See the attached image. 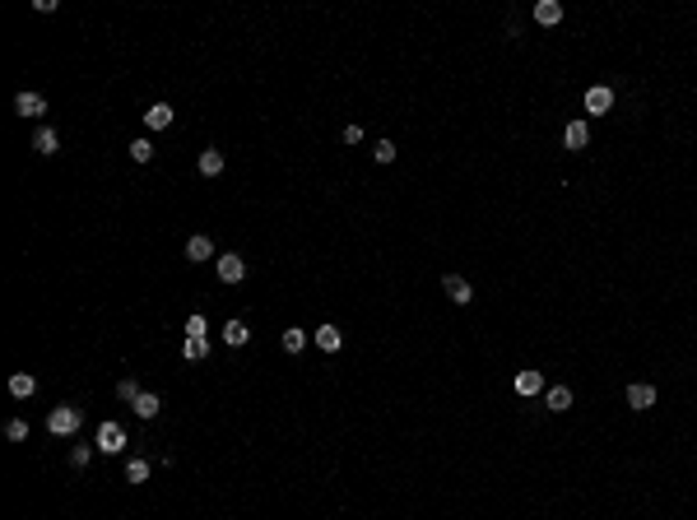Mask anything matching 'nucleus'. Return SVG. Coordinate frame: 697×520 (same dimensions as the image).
Here are the masks:
<instances>
[{"label":"nucleus","mask_w":697,"mask_h":520,"mask_svg":"<svg viewBox=\"0 0 697 520\" xmlns=\"http://www.w3.org/2000/svg\"><path fill=\"white\" fill-rule=\"evenodd\" d=\"M126 154H131L135 163H149V158H154V144H149V140H135L131 149H126Z\"/></svg>","instance_id":"obj_22"},{"label":"nucleus","mask_w":697,"mask_h":520,"mask_svg":"<svg viewBox=\"0 0 697 520\" xmlns=\"http://www.w3.org/2000/svg\"><path fill=\"white\" fill-rule=\"evenodd\" d=\"M563 144H567V149H586V144H590V131H586V121H567V131H563Z\"/></svg>","instance_id":"obj_11"},{"label":"nucleus","mask_w":697,"mask_h":520,"mask_svg":"<svg viewBox=\"0 0 697 520\" xmlns=\"http://www.w3.org/2000/svg\"><path fill=\"white\" fill-rule=\"evenodd\" d=\"M628 404H632V409H651V404H655V386H646V381L628 386Z\"/></svg>","instance_id":"obj_10"},{"label":"nucleus","mask_w":697,"mask_h":520,"mask_svg":"<svg viewBox=\"0 0 697 520\" xmlns=\"http://www.w3.org/2000/svg\"><path fill=\"white\" fill-rule=\"evenodd\" d=\"M93 446H98V451L102 455H121L126 451V428H121V423H98V437H93Z\"/></svg>","instance_id":"obj_2"},{"label":"nucleus","mask_w":697,"mask_h":520,"mask_svg":"<svg viewBox=\"0 0 697 520\" xmlns=\"http://www.w3.org/2000/svg\"><path fill=\"white\" fill-rule=\"evenodd\" d=\"M196 167H200V177H219V172H223V154H219V149H205Z\"/></svg>","instance_id":"obj_18"},{"label":"nucleus","mask_w":697,"mask_h":520,"mask_svg":"<svg viewBox=\"0 0 697 520\" xmlns=\"http://www.w3.org/2000/svg\"><path fill=\"white\" fill-rule=\"evenodd\" d=\"M5 437H10V442H23V437H28V423H23V418H10V423H5Z\"/></svg>","instance_id":"obj_24"},{"label":"nucleus","mask_w":697,"mask_h":520,"mask_svg":"<svg viewBox=\"0 0 697 520\" xmlns=\"http://www.w3.org/2000/svg\"><path fill=\"white\" fill-rule=\"evenodd\" d=\"M126 478H131V483H144V478H149V460H131V465H126Z\"/></svg>","instance_id":"obj_23"},{"label":"nucleus","mask_w":697,"mask_h":520,"mask_svg":"<svg viewBox=\"0 0 697 520\" xmlns=\"http://www.w3.org/2000/svg\"><path fill=\"white\" fill-rule=\"evenodd\" d=\"M567 409H572V390L554 386V390H549V413H567Z\"/></svg>","instance_id":"obj_20"},{"label":"nucleus","mask_w":697,"mask_h":520,"mask_svg":"<svg viewBox=\"0 0 697 520\" xmlns=\"http://www.w3.org/2000/svg\"><path fill=\"white\" fill-rule=\"evenodd\" d=\"M558 19H563V5H558V0H540V5H535V23H544V28H554Z\"/></svg>","instance_id":"obj_12"},{"label":"nucleus","mask_w":697,"mask_h":520,"mask_svg":"<svg viewBox=\"0 0 697 520\" xmlns=\"http://www.w3.org/2000/svg\"><path fill=\"white\" fill-rule=\"evenodd\" d=\"M307 339H311V334H307V330H298V325H288V330L279 334V344H284V353H302V349H307Z\"/></svg>","instance_id":"obj_14"},{"label":"nucleus","mask_w":697,"mask_h":520,"mask_svg":"<svg viewBox=\"0 0 697 520\" xmlns=\"http://www.w3.org/2000/svg\"><path fill=\"white\" fill-rule=\"evenodd\" d=\"M117 395H121V399H131V404H135V399H140V386H135L131 377H121V381H117Z\"/></svg>","instance_id":"obj_25"},{"label":"nucleus","mask_w":697,"mask_h":520,"mask_svg":"<svg viewBox=\"0 0 697 520\" xmlns=\"http://www.w3.org/2000/svg\"><path fill=\"white\" fill-rule=\"evenodd\" d=\"M131 409H135V418H158V409H163V399H158L154 390H140V399H135Z\"/></svg>","instance_id":"obj_8"},{"label":"nucleus","mask_w":697,"mask_h":520,"mask_svg":"<svg viewBox=\"0 0 697 520\" xmlns=\"http://www.w3.org/2000/svg\"><path fill=\"white\" fill-rule=\"evenodd\" d=\"M540 390H544L540 372H516V395H540Z\"/></svg>","instance_id":"obj_19"},{"label":"nucleus","mask_w":697,"mask_h":520,"mask_svg":"<svg viewBox=\"0 0 697 520\" xmlns=\"http://www.w3.org/2000/svg\"><path fill=\"white\" fill-rule=\"evenodd\" d=\"M214 270H219L223 284H242V279H246V260L237 251H223L219 260H214Z\"/></svg>","instance_id":"obj_3"},{"label":"nucleus","mask_w":697,"mask_h":520,"mask_svg":"<svg viewBox=\"0 0 697 520\" xmlns=\"http://www.w3.org/2000/svg\"><path fill=\"white\" fill-rule=\"evenodd\" d=\"M311 339H316V349L335 353V349L344 344V334H340V325H321V330H311Z\"/></svg>","instance_id":"obj_9"},{"label":"nucleus","mask_w":697,"mask_h":520,"mask_svg":"<svg viewBox=\"0 0 697 520\" xmlns=\"http://www.w3.org/2000/svg\"><path fill=\"white\" fill-rule=\"evenodd\" d=\"M372 154H376V163H395V144H391V140H381V144L372 149Z\"/></svg>","instance_id":"obj_27"},{"label":"nucleus","mask_w":697,"mask_h":520,"mask_svg":"<svg viewBox=\"0 0 697 520\" xmlns=\"http://www.w3.org/2000/svg\"><path fill=\"white\" fill-rule=\"evenodd\" d=\"M33 390H37V377H28V372H14L10 377V395L14 399H33Z\"/></svg>","instance_id":"obj_13"},{"label":"nucleus","mask_w":697,"mask_h":520,"mask_svg":"<svg viewBox=\"0 0 697 520\" xmlns=\"http://www.w3.org/2000/svg\"><path fill=\"white\" fill-rule=\"evenodd\" d=\"M186 260H196V265L200 260H214V242L210 237H191L186 242Z\"/></svg>","instance_id":"obj_15"},{"label":"nucleus","mask_w":697,"mask_h":520,"mask_svg":"<svg viewBox=\"0 0 697 520\" xmlns=\"http://www.w3.org/2000/svg\"><path fill=\"white\" fill-rule=\"evenodd\" d=\"M205 353H210V339H186L181 344V358H186V363H200Z\"/></svg>","instance_id":"obj_21"},{"label":"nucleus","mask_w":697,"mask_h":520,"mask_svg":"<svg viewBox=\"0 0 697 520\" xmlns=\"http://www.w3.org/2000/svg\"><path fill=\"white\" fill-rule=\"evenodd\" d=\"M186 339H205V316H191L186 321Z\"/></svg>","instance_id":"obj_28"},{"label":"nucleus","mask_w":697,"mask_h":520,"mask_svg":"<svg viewBox=\"0 0 697 520\" xmlns=\"http://www.w3.org/2000/svg\"><path fill=\"white\" fill-rule=\"evenodd\" d=\"M89 460H93V446H75V451H70V465L75 469H84Z\"/></svg>","instance_id":"obj_26"},{"label":"nucleus","mask_w":697,"mask_h":520,"mask_svg":"<svg viewBox=\"0 0 697 520\" xmlns=\"http://www.w3.org/2000/svg\"><path fill=\"white\" fill-rule=\"evenodd\" d=\"M56 144H61V135H56L52 126H42V131L33 135V149H37L42 158H52V154H56Z\"/></svg>","instance_id":"obj_17"},{"label":"nucleus","mask_w":697,"mask_h":520,"mask_svg":"<svg viewBox=\"0 0 697 520\" xmlns=\"http://www.w3.org/2000/svg\"><path fill=\"white\" fill-rule=\"evenodd\" d=\"M14 111H19V116H42V111H47V98H42V93H28V89H23L19 98H14Z\"/></svg>","instance_id":"obj_6"},{"label":"nucleus","mask_w":697,"mask_h":520,"mask_svg":"<svg viewBox=\"0 0 697 520\" xmlns=\"http://www.w3.org/2000/svg\"><path fill=\"white\" fill-rule=\"evenodd\" d=\"M144 126L149 131H167L172 126V102H154V107L144 111Z\"/></svg>","instance_id":"obj_7"},{"label":"nucleus","mask_w":697,"mask_h":520,"mask_svg":"<svg viewBox=\"0 0 697 520\" xmlns=\"http://www.w3.org/2000/svg\"><path fill=\"white\" fill-rule=\"evenodd\" d=\"M246 339H251V330H246V321H228V325H223V344H228V349H242Z\"/></svg>","instance_id":"obj_16"},{"label":"nucleus","mask_w":697,"mask_h":520,"mask_svg":"<svg viewBox=\"0 0 697 520\" xmlns=\"http://www.w3.org/2000/svg\"><path fill=\"white\" fill-rule=\"evenodd\" d=\"M442 288H446V298H451L455 307H470V302H475V288L465 284L460 274H446V279H442Z\"/></svg>","instance_id":"obj_5"},{"label":"nucleus","mask_w":697,"mask_h":520,"mask_svg":"<svg viewBox=\"0 0 697 520\" xmlns=\"http://www.w3.org/2000/svg\"><path fill=\"white\" fill-rule=\"evenodd\" d=\"M79 423H84V413H79L75 404H56V409L47 413V432H52V437H75Z\"/></svg>","instance_id":"obj_1"},{"label":"nucleus","mask_w":697,"mask_h":520,"mask_svg":"<svg viewBox=\"0 0 697 520\" xmlns=\"http://www.w3.org/2000/svg\"><path fill=\"white\" fill-rule=\"evenodd\" d=\"M609 107H614V89H609V84H590L586 89V111L590 116H604Z\"/></svg>","instance_id":"obj_4"}]
</instances>
